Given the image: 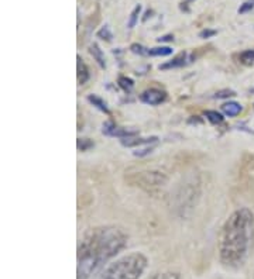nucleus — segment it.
Listing matches in <instances>:
<instances>
[{
  "mask_svg": "<svg viewBox=\"0 0 254 279\" xmlns=\"http://www.w3.org/2000/svg\"><path fill=\"white\" fill-rule=\"evenodd\" d=\"M127 236L113 226L95 227L88 230L78 245V279H89L95 272L120 253Z\"/></svg>",
  "mask_w": 254,
  "mask_h": 279,
  "instance_id": "1",
  "label": "nucleus"
},
{
  "mask_svg": "<svg viewBox=\"0 0 254 279\" xmlns=\"http://www.w3.org/2000/svg\"><path fill=\"white\" fill-rule=\"evenodd\" d=\"M254 245V214L243 207L230 214L220 233L219 254L225 265L239 268Z\"/></svg>",
  "mask_w": 254,
  "mask_h": 279,
  "instance_id": "2",
  "label": "nucleus"
},
{
  "mask_svg": "<svg viewBox=\"0 0 254 279\" xmlns=\"http://www.w3.org/2000/svg\"><path fill=\"white\" fill-rule=\"evenodd\" d=\"M147 266V258L141 253H130L109 265L96 279H140Z\"/></svg>",
  "mask_w": 254,
  "mask_h": 279,
  "instance_id": "3",
  "label": "nucleus"
},
{
  "mask_svg": "<svg viewBox=\"0 0 254 279\" xmlns=\"http://www.w3.org/2000/svg\"><path fill=\"white\" fill-rule=\"evenodd\" d=\"M165 93L162 91H158V89H148L146 92H143L141 94V100L147 105H151V106H156V105H160L165 100Z\"/></svg>",
  "mask_w": 254,
  "mask_h": 279,
  "instance_id": "4",
  "label": "nucleus"
},
{
  "mask_svg": "<svg viewBox=\"0 0 254 279\" xmlns=\"http://www.w3.org/2000/svg\"><path fill=\"white\" fill-rule=\"evenodd\" d=\"M222 110L229 117H234V116H237L241 112V105L236 103V102H229V103H225L222 106Z\"/></svg>",
  "mask_w": 254,
  "mask_h": 279,
  "instance_id": "5",
  "label": "nucleus"
},
{
  "mask_svg": "<svg viewBox=\"0 0 254 279\" xmlns=\"http://www.w3.org/2000/svg\"><path fill=\"white\" fill-rule=\"evenodd\" d=\"M78 82L80 85L86 83V80L89 79V72H88V68L85 65V62L80 59V56L78 55Z\"/></svg>",
  "mask_w": 254,
  "mask_h": 279,
  "instance_id": "6",
  "label": "nucleus"
},
{
  "mask_svg": "<svg viewBox=\"0 0 254 279\" xmlns=\"http://www.w3.org/2000/svg\"><path fill=\"white\" fill-rule=\"evenodd\" d=\"M91 54L94 55V58L98 61V64L100 65L102 68H105V56H103V53H102V50L96 45V44H94V45H91Z\"/></svg>",
  "mask_w": 254,
  "mask_h": 279,
  "instance_id": "7",
  "label": "nucleus"
},
{
  "mask_svg": "<svg viewBox=\"0 0 254 279\" xmlns=\"http://www.w3.org/2000/svg\"><path fill=\"white\" fill-rule=\"evenodd\" d=\"M240 62L244 65H254V50H247L240 54Z\"/></svg>",
  "mask_w": 254,
  "mask_h": 279,
  "instance_id": "8",
  "label": "nucleus"
},
{
  "mask_svg": "<svg viewBox=\"0 0 254 279\" xmlns=\"http://www.w3.org/2000/svg\"><path fill=\"white\" fill-rule=\"evenodd\" d=\"M205 116L208 117V120H209L211 123H214V124H220V123L223 121L222 114L217 113V112H214V110H208V112L205 113Z\"/></svg>",
  "mask_w": 254,
  "mask_h": 279,
  "instance_id": "9",
  "label": "nucleus"
},
{
  "mask_svg": "<svg viewBox=\"0 0 254 279\" xmlns=\"http://www.w3.org/2000/svg\"><path fill=\"white\" fill-rule=\"evenodd\" d=\"M148 54H150V55H154V56H157V55L165 56V55L173 54V50H171L170 47H158V48H153V50H150Z\"/></svg>",
  "mask_w": 254,
  "mask_h": 279,
  "instance_id": "10",
  "label": "nucleus"
},
{
  "mask_svg": "<svg viewBox=\"0 0 254 279\" xmlns=\"http://www.w3.org/2000/svg\"><path fill=\"white\" fill-rule=\"evenodd\" d=\"M140 12H141V6L138 4V6H136L134 7V10L132 12V14H130V20H129V28H133L134 26H136V23H137V19H138V14H140Z\"/></svg>",
  "mask_w": 254,
  "mask_h": 279,
  "instance_id": "11",
  "label": "nucleus"
},
{
  "mask_svg": "<svg viewBox=\"0 0 254 279\" xmlns=\"http://www.w3.org/2000/svg\"><path fill=\"white\" fill-rule=\"evenodd\" d=\"M184 59H185V54H181L179 56H176L174 61L171 64H167V65H162V69L164 68H170V67H178V65H182L184 64Z\"/></svg>",
  "mask_w": 254,
  "mask_h": 279,
  "instance_id": "12",
  "label": "nucleus"
},
{
  "mask_svg": "<svg viewBox=\"0 0 254 279\" xmlns=\"http://www.w3.org/2000/svg\"><path fill=\"white\" fill-rule=\"evenodd\" d=\"M119 83H120V86L124 91H132V88H133V80L129 79V78H124V76H121L119 79Z\"/></svg>",
  "mask_w": 254,
  "mask_h": 279,
  "instance_id": "13",
  "label": "nucleus"
},
{
  "mask_svg": "<svg viewBox=\"0 0 254 279\" xmlns=\"http://www.w3.org/2000/svg\"><path fill=\"white\" fill-rule=\"evenodd\" d=\"M98 36L100 37V38H103V40H106V41H110L112 40V33H110V30H109V27L107 26H105V27H102V30L98 33Z\"/></svg>",
  "mask_w": 254,
  "mask_h": 279,
  "instance_id": "14",
  "label": "nucleus"
},
{
  "mask_svg": "<svg viewBox=\"0 0 254 279\" xmlns=\"http://www.w3.org/2000/svg\"><path fill=\"white\" fill-rule=\"evenodd\" d=\"M89 102H92V103L96 105V106L99 107L100 110H103V112H106L107 113V107H106V105H105V102H102L99 97H96V96H89Z\"/></svg>",
  "mask_w": 254,
  "mask_h": 279,
  "instance_id": "15",
  "label": "nucleus"
},
{
  "mask_svg": "<svg viewBox=\"0 0 254 279\" xmlns=\"http://www.w3.org/2000/svg\"><path fill=\"white\" fill-rule=\"evenodd\" d=\"M153 279H179V277L174 272H162V274H157Z\"/></svg>",
  "mask_w": 254,
  "mask_h": 279,
  "instance_id": "16",
  "label": "nucleus"
},
{
  "mask_svg": "<svg viewBox=\"0 0 254 279\" xmlns=\"http://www.w3.org/2000/svg\"><path fill=\"white\" fill-rule=\"evenodd\" d=\"M253 7H254V1H246L240 9H239V13H246V12L252 10Z\"/></svg>",
  "mask_w": 254,
  "mask_h": 279,
  "instance_id": "17",
  "label": "nucleus"
},
{
  "mask_svg": "<svg viewBox=\"0 0 254 279\" xmlns=\"http://www.w3.org/2000/svg\"><path fill=\"white\" fill-rule=\"evenodd\" d=\"M229 96H234V92H232V91H223V92H219L216 94V97H229Z\"/></svg>",
  "mask_w": 254,
  "mask_h": 279,
  "instance_id": "18",
  "label": "nucleus"
},
{
  "mask_svg": "<svg viewBox=\"0 0 254 279\" xmlns=\"http://www.w3.org/2000/svg\"><path fill=\"white\" fill-rule=\"evenodd\" d=\"M132 51H133V53L144 54V51H143V47H141V45H137V44H133V45H132Z\"/></svg>",
  "mask_w": 254,
  "mask_h": 279,
  "instance_id": "19",
  "label": "nucleus"
},
{
  "mask_svg": "<svg viewBox=\"0 0 254 279\" xmlns=\"http://www.w3.org/2000/svg\"><path fill=\"white\" fill-rule=\"evenodd\" d=\"M211 36H215V31H209V30H205L201 33V37H211Z\"/></svg>",
  "mask_w": 254,
  "mask_h": 279,
  "instance_id": "20",
  "label": "nucleus"
}]
</instances>
